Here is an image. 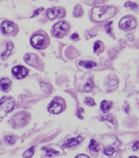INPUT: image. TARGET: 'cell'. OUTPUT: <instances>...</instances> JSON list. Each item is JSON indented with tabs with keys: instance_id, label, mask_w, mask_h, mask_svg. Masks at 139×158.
<instances>
[{
	"instance_id": "28",
	"label": "cell",
	"mask_w": 139,
	"mask_h": 158,
	"mask_svg": "<svg viewBox=\"0 0 139 158\" xmlns=\"http://www.w3.org/2000/svg\"><path fill=\"white\" fill-rule=\"evenodd\" d=\"M102 119H104L105 120H107L109 122H110L111 123H112L113 124H115L114 123V119L113 118H111V117L110 115H105V116H102Z\"/></svg>"
},
{
	"instance_id": "32",
	"label": "cell",
	"mask_w": 139,
	"mask_h": 158,
	"mask_svg": "<svg viewBox=\"0 0 139 158\" xmlns=\"http://www.w3.org/2000/svg\"><path fill=\"white\" fill-rule=\"evenodd\" d=\"M71 38L73 40H78L79 39V35L77 34H74L71 36Z\"/></svg>"
},
{
	"instance_id": "33",
	"label": "cell",
	"mask_w": 139,
	"mask_h": 158,
	"mask_svg": "<svg viewBox=\"0 0 139 158\" xmlns=\"http://www.w3.org/2000/svg\"><path fill=\"white\" fill-rule=\"evenodd\" d=\"M75 158H90V157L85 154H79L77 156H76Z\"/></svg>"
},
{
	"instance_id": "5",
	"label": "cell",
	"mask_w": 139,
	"mask_h": 158,
	"mask_svg": "<svg viewBox=\"0 0 139 158\" xmlns=\"http://www.w3.org/2000/svg\"><path fill=\"white\" fill-rule=\"evenodd\" d=\"M137 21L135 19L129 16H126L122 18L119 23V27L126 30H131L135 29L137 26Z\"/></svg>"
},
{
	"instance_id": "4",
	"label": "cell",
	"mask_w": 139,
	"mask_h": 158,
	"mask_svg": "<svg viewBox=\"0 0 139 158\" xmlns=\"http://www.w3.org/2000/svg\"><path fill=\"white\" fill-rule=\"evenodd\" d=\"M70 26L67 22L65 21H60L56 23L52 30V34L57 38H62L68 32Z\"/></svg>"
},
{
	"instance_id": "21",
	"label": "cell",
	"mask_w": 139,
	"mask_h": 158,
	"mask_svg": "<svg viewBox=\"0 0 139 158\" xmlns=\"http://www.w3.org/2000/svg\"><path fill=\"white\" fill-rule=\"evenodd\" d=\"M34 150H35V147L32 146L29 149H28L27 151H26L25 153H23V156L25 158H30L34 154Z\"/></svg>"
},
{
	"instance_id": "29",
	"label": "cell",
	"mask_w": 139,
	"mask_h": 158,
	"mask_svg": "<svg viewBox=\"0 0 139 158\" xmlns=\"http://www.w3.org/2000/svg\"><path fill=\"white\" fill-rule=\"evenodd\" d=\"M43 10H44V8H43V7H41V8H39V9H38V10H35V11L34 12L33 15L31 16V18H33V17H35V16H36V15H38V14H40L41 12Z\"/></svg>"
},
{
	"instance_id": "30",
	"label": "cell",
	"mask_w": 139,
	"mask_h": 158,
	"mask_svg": "<svg viewBox=\"0 0 139 158\" xmlns=\"http://www.w3.org/2000/svg\"><path fill=\"white\" fill-rule=\"evenodd\" d=\"M100 47V41H97L96 43H95L94 46V51H97Z\"/></svg>"
},
{
	"instance_id": "11",
	"label": "cell",
	"mask_w": 139,
	"mask_h": 158,
	"mask_svg": "<svg viewBox=\"0 0 139 158\" xmlns=\"http://www.w3.org/2000/svg\"><path fill=\"white\" fill-rule=\"evenodd\" d=\"M81 141H82V137L81 136H78L76 138L68 139L67 140H66V141H65V143L63 145V147L70 148L76 146L81 142Z\"/></svg>"
},
{
	"instance_id": "10",
	"label": "cell",
	"mask_w": 139,
	"mask_h": 158,
	"mask_svg": "<svg viewBox=\"0 0 139 158\" xmlns=\"http://www.w3.org/2000/svg\"><path fill=\"white\" fill-rule=\"evenodd\" d=\"M62 111V105L57 101V99H55L49 107V111L52 114H57Z\"/></svg>"
},
{
	"instance_id": "14",
	"label": "cell",
	"mask_w": 139,
	"mask_h": 158,
	"mask_svg": "<svg viewBox=\"0 0 139 158\" xmlns=\"http://www.w3.org/2000/svg\"><path fill=\"white\" fill-rule=\"evenodd\" d=\"M43 150L44 151V154L46 157H52L54 156H56L57 154H59V153L58 151H57L53 149H51L50 148H47V147H44L43 148Z\"/></svg>"
},
{
	"instance_id": "7",
	"label": "cell",
	"mask_w": 139,
	"mask_h": 158,
	"mask_svg": "<svg viewBox=\"0 0 139 158\" xmlns=\"http://www.w3.org/2000/svg\"><path fill=\"white\" fill-rule=\"evenodd\" d=\"M48 18L50 20H54L55 18L61 19L65 15V11L59 7H55L49 9L47 11Z\"/></svg>"
},
{
	"instance_id": "22",
	"label": "cell",
	"mask_w": 139,
	"mask_h": 158,
	"mask_svg": "<svg viewBox=\"0 0 139 158\" xmlns=\"http://www.w3.org/2000/svg\"><path fill=\"white\" fill-rule=\"evenodd\" d=\"M93 88H94V85L92 84V82L89 81L84 85V90L89 92V91H91Z\"/></svg>"
},
{
	"instance_id": "24",
	"label": "cell",
	"mask_w": 139,
	"mask_h": 158,
	"mask_svg": "<svg viewBox=\"0 0 139 158\" xmlns=\"http://www.w3.org/2000/svg\"><path fill=\"white\" fill-rule=\"evenodd\" d=\"M125 7H130L131 10H135L137 7V5L136 3H134V2H130V1H128V2H126L124 4Z\"/></svg>"
},
{
	"instance_id": "18",
	"label": "cell",
	"mask_w": 139,
	"mask_h": 158,
	"mask_svg": "<svg viewBox=\"0 0 139 158\" xmlns=\"http://www.w3.org/2000/svg\"><path fill=\"white\" fill-rule=\"evenodd\" d=\"M83 11L82 7L80 5L78 4L75 7L74 11H73V16L75 18H79L83 15Z\"/></svg>"
},
{
	"instance_id": "26",
	"label": "cell",
	"mask_w": 139,
	"mask_h": 158,
	"mask_svg": "<svg viewBox=\"0 0 139 158\" xmlns=\"http://www.w3.org/2000/svg\"><path fill=\"white\" fill-rule=\"evenodd\" d=\"M111 24H112V22H108L106 24L105 26L106 32H107V34H108L109 35H111Z\"/></svg>"
},
{
	"instance_id": "27",
	"label": "cell",
	"mask_w": 139,
	"mask_h": 158,
	"mask_svg": "<svg viewBox=\"0 0 139 158\" xmlns=\"http://www.w3.org/2000/svg\"><path fill=\"white\" fill-rule=\"evenodd\" d=\"M6 140L7 143H9L11 145H12V144L15 143V137L13 136H11V135L6 137Z\"/></svg>"
},
{
	"instance_id": "2",
	"label": "cell",
	"mask_w": 139,
	"mask_h": 158,
	"mask_svg": "<svg viewBox=\"0 0 139 158\" xmlns=\"http://www.w3.org/2000/svg\"><path fill=\"white\" fill-rule=\"evenodd\" d=\"M48 41L49 38H47L46 35L41 33H36L31 37L30 40L32 46L38 49L45 48L47 46Z\"/></svg>"
},
{
	"instance_id": "3",
	"label": "cell",
	"mask_w": 139,
	"mask_h": 158,
	"mask_svg": "<svg viewBox=\"0 0 139 158\" xmlns=\"http://www.w3.org/2000/svg\"><path fill=\"white\" fill-rule=\"evenodd\" d=\"M15 106V101L11 97L4 96L0 100V117L2 118L8 112L12 111Z\"/></svg>"
},
{
	"instance_id": "25",
	"label": "cell",
	"mask_w": 139,
	"mask_h": 158,
	"mask_svg": "<svg viewBox=\"0 0 139 158\" xmlns=\"http://www.w3.org/2000/svg\"><path fill=\"white\" fill-rule=\"evenodd\" d=\"M85 103L88 105V106H94L95 104L94 99L91 98H86L85 99V101H84Z\"/></svg>"
},
{
	"instance_id": "9",
	"label": "cell",
	"mask_w": 139,
	"mask_h": 158,
	"mask_svg": "<svg viewBox=\"0 0 139 158\" xmlns=\"http://www.w3.org/2000/svg\"><path fill=\"white\" fill-rule=\"evenodd\" d=\"M1 30L3 34H11L15 30V24L11 21H4L1 25Z\"/></svg>"
},
{
	"instance_id": "16",
	"label": "cell",
	"mask_w": 139,
	"mask_h": 158,
	"mask_svg": "<svg viewBox=\"0 0 139 158\" xmlns=\"http://www.w3.org/2000/svg\"><path fill=\"white\" fill-rule=\"evenodd\" d=\"M89 148L90 149V150H91L94 152H97L99 151L100 149V145L99 143L97 142V141H95L94 139H92L91 140V142H90Z\"/></svg>"
},
{
	"instance_id": "6",
	"label": "cell",
	"mask_w": 139,
	"mask_h": 158,
	"mask_svg": "<svg viewBox=\"0 0 139 158\" xmlns=\"http://www.w3.org/2000/svg\"><path fill=\"white\" fill-rule=\"evenodd\" d=\"M28 118L29 114L27 112H21L17 114L14 116L12 119L13 126L15 127H23L24 124L27 123Z\"/></svg>"
},
{
	"instance_id": "17",
	"label": "cell",
	"mask_w": 139,
	"mask_h": 158,
	"mask_svg": "<svg viewBox=\"0 0 139 158\" xmlns=\"http://www.w3.org/2000/svg\"><path fill=\"white\" fill-rule=\"evenodd\" d=\"M79 64L87 69H91L97 65L96 62L92 61H83L79 62Z\"/></svg>"
},
{
	"instance_id": "19",
	"label": "cell",
	"mask_w": 139,
	"mask_h": 158,
	"mask_svg": "<svg viewBox=\"0 0 139 158\" xmlns=\"http://www.w3.org/2000/svg\"><path fill=\"white\" fill-rule=\"evenodd\" d=\"M13 48H14V45H13L12 43H11V42L8 43L7 45L6 50L4 53H2L1 56L3 57H6L7 56H9L11 54Z\"/></svg>"
},
{
	"instance_id": "15",
	"label": "cell",
	"mask_w": 139,
	"mask_h": 158,
	"mask_svg": "<svg viewBox=\"0 0 139 158\" xmlns=\"http://www.w3.org/2000/svg\"><path fill=\"white\" fill-rule=\"evenodd\" d=\"M111 107V102L108 101H103L100 104V109L104 113H107Z\"/></svg>"
},
{
	"instance_id": "31",
	"label": "cell",
	"mask_w": 139,
	"mask_h": 158,
	"mask_svg": "<svg viewBox=\"0 0 139 158\" xmlns=\"http://www.w3.org/2000/svg\"><path fill=\"white\" fill-rule=\"evenodd\" d=\"M138 149H139V141H136V142L134 143L133 145L132 149L134 151H137Z\"/></svg>"
},
{
	"instance_id": "13",
	"label": "cell",
	"mask_w": 139,
	"mask_h": 158,
	"mask_svg": "<svg viewBox=\"0 0 139 158\" xmlns=\"http://www.w3.org/2000/svg\"><path fill=\"white\" fill-rule=\"evenodd\" d=\"M11 87V82L9 79L4 78L0 80V88L3 91H8Z\"/></svg>"
},
{
	"instance_id": "1",
	"label": "cell",
	"mask_w": 139,
	"mask_h": 158,
	"mask_svg": "<svg viewBox=\"0 0 139 158\" xmlns=\"http://www.w3.org/2000/svg\"><path fill=\"white\" fill-rule=\"evenodd\" d=\"M116 11V8L113 6L95 7L92 11V18L98 22L107 21L113 17Z\"/></svg>"
},
{
	"instance_id": "8",
	"label": "cell",
	"mask_w": 139,
	"mask_h": 158,
	"mask_svg": "<svg viewBox=\"0 0 139 158\" xmlns=\"http://www.w3.org/2000/svg\"><path fill=\"white\" fill-rule=\"evenodd\" d=\"M12 73L16 79H22L27 76L28 71L25 68L19 65L15 66L12 69Z\"/></svg>"
},
{
	"instance_id": "20",
	"label": "cell",
	"mask_w": 139,
	"mask_h": 158,
	"mask_svg": "<svg viewBox=\"0 0 139 158\" xmlns=\"http://www.w3.org/2000/svg\"><path fill=\"white\" fill-rule=\"evenodd\" d=\"M118 82L115 79H111L108 82V88L109 90H114L118 86Z\"/></svg>"
},
{
	"instance_id": "23",
	"label": "cell",
	"mask_w": 139,
	"mask_h": 158,
	"mask_svg": "<svg viewBox=\"0 0 139 158\" xmlns=\"http://www.w3.org/2000/svg\"><path fill=\"white\" fill-rule=\"evenodd\" d=\"M115 151L114 149L112 147H108L107 148H105L103 151V153L105 155L107 156H111Z\"/></svg>"
},
{
	"instance_id": "35",
	"label": "cell",
	"mask_w": 139,
	"mask_h": 158,
	"mask_svg": "<svg viewBox=\"0 0 139 158\" xmlns=\"http://www.w3.org/2000/svg\"><path fill=\"white\" fill-rule=\"evenodd\" d=\"M129 158H138L137 157H135V156H132V157H130Z\"/></svg>"
},
{
	"instance_id": "34",
	"label": "cell",
	"mask_w": 139,
	"mask_h": 158,
	"mask_svg": "<svg viewBox=\"0 0 139 158\" xmlns=\"http://www.w3.org/2000/svg\"><path fill=\"white\" fill-rule=\"evenodd\" d=\"M129 105H127V107H126V109H125V112H126V113H128V112H129Z\"/></svg>"
},
{
	"instance_id": "12",
	"label": "cell",
	"mask_w": 139,
	"mask_h": 158,
	"mask_svg": "<svg viewBox=\"0 0 139 158\" xmlns=\"http://www.w3.org/2000/svg\"><path fill=\"white\" fill-rule=\"evenodd\" d=\"M24 60H25V62L29 65L31 66H34V67H36V66L38 59L36 54L31 53L26 54L25 56H24Z\"/></svg>"
}]
</instances>
